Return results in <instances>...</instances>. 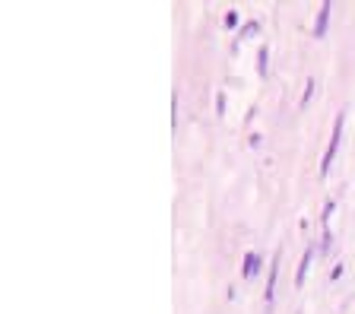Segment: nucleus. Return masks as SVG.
<instances>
[{
	"label": "nucleus",
	"mask_w": 355,
	"mask_h": 314,
	"mask_svg": "<svg viewBox=\"0 0 355 314\" xmlns=\"http://www.w3.org/2000/svg\"><path fill=\"white\" fill-rule=\"evenodd\" d=\"M330 3H324L320 7V13H318V19H314V38H324L327 35V23H330Z\"/></svg>",
	"instance_id": "nucleus-4"
},
{
	"label": "nucleus",
	"mask_w": 355,
	"mask_h": 314,
	"mask_svg": "<svg viewBox=\"0 0 355 314\" xmlns=\"http://www.w3.org/2000/svg\"><path fill=\"white\" fill-rule=\"evenodd\" d=\"M311 96H314V80L304 82V92H302V102H298V108H308V105H311Z\"/></svg>",
	"instance_id": "nucleus-7"
},
{
	"label": "nucleus",
	"mask_w": 355,
	"mask_h": 314,
	"mask_svg": "<svg viewBox=\"0 0 355 314\" xmlns=\"http://www.w3.org/2000/svg\"><path fill=\"white\" fill-rule=\"evenodd\" d=\"M257 29H260L257 23H248V26H244V29H241V38H251V35H254V32H257ZM241 38H238V42H241Z\"/></svg>",
	"instance_id": "nucleus-10"
},
{
	"label": "nucleus",
	"mask_w": 355,
	"mask_h": 314,
	"mask_svg": "<svg viewBox=\"0 0 355 314\" xmlns=\"http://www.w3.org/2000/svg\"><path fill=\"white\" fill-rule=\"evenodd\" d=\"M257 273H260V254H254V251H251V254L244 257V273H241V277L244 279H254Z\"/></svg>",
	"instance_id": "nucleus-5"
},
{
	"label": "nucleus",
	"mask_w": 355,
	"mask_h": 314,
	"mask_svg": "<svg viewBox=\"0 0 355 314\" xmlns=\"http://www.w3.org/2000/svg\"><path fill=\"white\" fill-rule=\"evenodd\" d=\"M216 114H225V92H219V96H216Z\"/></svg>",
	"instance_id": "nucleus-9"
},
{
	"label": "nucleus",
	"mask_w": 355,
	"mask_h": 314,
	"mask_svg": "<svg viewBox=\"0 0 355 314\" xmlns=\"http://www.w3.org/2000/svg\"><path fill=\"white\" fill-rule=\"evenodd\" d=\"M343 124H346V112L336 114V124H333V134H330V143H327V152H324V159H320V178H327V175H330V165H333V159H336V152H340Z\"/></svg>",
	"instance_id": "nucleus-1"
},
{
	"label": "nucleus",
	"mask_w": 355,
	"mask_h": 314,
	"mask_svg": "<svg viewBox=\"0 0 355 314\" xmlns=\"http://www.w3.org/2000/svg\"><path fill=\"white\" fill-rule=\"evenodd\" d=\"M318 254V247L314 245H308L304 247V254H302V261H298V273H295V286H304V277H308V267H311V257Z\"/></svg>",
	"instance_id": "nucleus-3"
},
{
	"label": "nucleus",
	"mask_w": 355,
	"mask_h": 314,
	"mask_svg": "<svg viewBox=\"0 0 355 314\" xmlns=\"http://www.w3.org/2000/svg\"><path fill=\"white\" fill-rule=\"evenodd\" d=\"M257 73H260V80H266V73H270V48L266 45H260V51H257Z\"/></svg>",
	"instance_id": "nucleus-6"
},
{
	"label": "nucleus",
	"mask_w": 355,
	"mask_h": 314,
	"mask_svg": "<svg viewBox=\"0 0 355 314\" xmlns=\"http://www.w3.org/2000/svg\"><path fill=\"white\" fill-rule=\"evenodd\" d=\"M238 23H241V16H238L235 10H229V13H225V26H229V29H235Z\"/></svg>",
	"instance_id": "nucleus-8"
},
{
	"label": "nucleus",
	"mask_w": 355,
	"mask_h": 314,
	"mask_svg": "<svg viewBox=\"0 0 355 314\" xmlns=\"http://www.w3.org/2000/svg\"><path fill=\"white\" fill-rule=\"evenodd\" d=\"M276 283H279V257H273V267H270V279H266V292H263L266 311H270V308H273V302H276Z\"/></svg>",
	"instance_id": "nucleus-2"
},
{
	"label": "nucleus",
	"mask_w": 355,
	"mask_h": 314,
	"mask_svg": "<svg viewBox=\"0 0 355 314\" xmlns=\"http://www.w3.org/2000/svg\"><path fill=\"white\" fill-rule=\"evenodd\" d=\"M343 277V263H336V267H333V273H330V279H333V283H336V279H340Z\"/></svg>",
	"instance_id": "nucleus-11"
}]
</instances>
